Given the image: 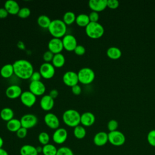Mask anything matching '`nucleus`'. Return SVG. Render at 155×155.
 <instances>
[{"label":"nucleus","mask_w":155,"mask_h":155,"mask_svg":"<svg viewBox=\"0 0 155 155\" xmlns=\"http://www.w3.org/2000/svg\"><path fill=\"white\" fill-rule=\"evenodd\" d=\"M36 148V150H37V152L38 153H42V147L41 146H38Z\"/></svg>","instance_id":"8fccbe9b"},{"label":"nucleus","mask_w":155,"mask_h":155,"mask_svg":"<svg viewBox=\"0 0 155 155\" xmlns=\"http://www.w3.org/2000/svg\"><path fill=\"white\" fill-rule=\"evenodd\" d=\"M6 127L8 131L16 133L22 127V125L21 120L19 119L13 118L10 120L9 121L7 122Z\"/></svg>","instance_id":"b1692460"},{"label":"nucleus","mask_w":155,"mask_h":155,"mask_svg":"<svg viewBox=\"0 0 155 155\" xmlns=\"http://www.w3.org/2000/svg\"><path fill=\"white\" fill-rule=\"evenodd\" d=\"M56 155H74V153L70 148L61 147L58 149Z\"/></svg>","instance_id":"f704fd0d"},{"label":"nucleus","mask_w":155,"mask_h":155,"mask_svg":"<svg viewBox=\"0 0 155 155\" xmlns=\"http://www.w3.org/2000/svg\"><path fill=\"white\" fill-rule=\"evenodd\" d=\"M8 15V13L4 7L0 8V18L1 19L5 18L6 17H7Z\"/></svg>","instance_id":"a18cd8bd"},{"label":"nucleus","mask_w":155,"mask_h":155,"mask_svg":"<svg viewBox=\"0 0 155 155\" xmlns=\"http://www.w3.org/2000/svg\"><path fill=\"white\" fill-rule=\"evenodd\" d=\"M74 52L76 54L79 55V56H82L85 53V48L84 46L82 45H78L76 47L75 49L74 50Z\"/></svg>","instance_id":"a19ab883"},{"label":"nucleus","mask_w":155,"mask_h":155,"mask_svg":"<svg viewBox=\"0 0 155 155\" xmlns=\"http://www.w3.org/2000/svg\"><path fill=\"white\" fill-rule=\"evenodd\" d=\"M39 71L40 72L42 78L49 79L54 76L55 67L50 62H45L40 65Z\"/></svg>","instance_id":"0eeeda50"},{"label":"nucleus","mask_w":155,"mask_h":155,"mask_svg":"<svg viewBox=\"0 0 155 155\" xmlns=\"http://www.w3.org/2000/svg\"><path fill=\"white\" fill-rule=\"evenodd\" d=\"M119 5V2L117 0H107V7L111 9H116Z\"/></svg>","instance_id":"79ce46f5"},{"label":"nucleus","mask_w":155,"mask_h":155,"mask_svg":"<svg viewBox=\"0 0 155 155\" xmlns=\"http://www.w3.org/2000/svg\"><path fill=\"white\" fill-rule=\"evenodd\" d=\"M118 125H119V124L116 120L111 119V120H109L107 124V128L110 131V132L114 131L117 130V129L118 128Z\"/></svg>","instance_id":"e433bc0d"},{"label":"nucleus","mask_w":155,"mask_h":155,"mask_svg":"<svg viewBox=\"0 0 155 155\" xmlns=\"http://www.w3.org/2000/svg\"><path fill=\"white\" fill-rule=\"evenodd\" d=\"M75 22L80 27H85L90 22V21L89 19L88 15L85 13H81L76 16Z\"/></svg>","instance_id":"cd10ccee"},{"label":"nucleus","mask_w":155,"mask_h":155,"mask_svg":"<svg viewBox=\"0 0 155 155\" xmlns=\"http://www.w3.org/2000/svg\"><path fill=\"white\" fill-rule=\"evenodd\" d=\"M68 137V132L64 128H58L54 131L52 135V139L56 144L64 143Z\"/></svg>","instance_id":"9b49d317"},{"label":"nucleus","mask_w":155,"mask_h":155,"mask_svg":"<svg viewBox=\"0 0 155 155\" xmlns=\"http://www.w3.org/2000/svg\"><path fill=\"white\" fill-rule=\"evenodd\" d=\"M88 16L90 22H98V20L99 19V15L98 13L94 11H91L88 15Z\"/></svg>","instance_id":"ea45409f"},{"label":"nucleus","mask_w":155,"mask_h":155,"mask_svg":"<svg viewBox=\"0 0 155 155\" xmlns=\"http://www.w3.org/2000/svg\"><path fill=\"white\" fill-rule=\"evenodd\" d=\"M30 14H31L30 9L27 7H24L20 8L17 15L21 18H28L30 15Z\"/></svg>","instance_id":"72a5a7b5"},{"label":"nucleus","mask_w":155,"mask_h":155,"mask_svg":"<svg viewBox=\"0 0 155 155\" xmlns=\"http://www.w3.org/2000/svg\"><path fill=\"white\" fill-rule=\"evenodd\" d=\"M41 108L46 111L51 110L54 105V99H53L49 94L44 95L40 100Z\"/></svg>","instance_id":"a211bd4d"},{"label":"nucleus","mask_w":155,"mask_h":155,"mask_svg":"<svg viewBox=\"0 0 155 155\" xmlns=\"http://www.w3.org/2000/svg\"><path fill=\"white\" fill-rule=\"evenodd\" d=\"M51 20L46 15H41L37 19L38 24L43 28H48Z\"/></svg>","instance_id":"c85d7f7f"},{"label":"nucleus","mask_w":155,"mask_h":155,"mask_svg":"<svg viewBox=\"0 0 155 155\" xmlns=\"http://www.w3.org/2000/svg\"><path fill=\"white\" fill-rule=\"evenodd\" d=\"M76 18V16L74 12L71 11H68L64 14L62 21L64 22V23L67 25H69L72 24L74 22H75Z\"/></svg>","instance_id":"c756f323"},{"label":"nucleus","mask_w":155,"mask_h":155,"mask_svg":"<svg viewBox=\"0 0 155 155\" xmlns=\"http://www.w3.org/2000/svg\"><path fill=\"white\" fill-rule=\"evenodd\" d=\"M20 99L24 105L27 107H31L36 102V96L29 90L24 91L22 93Z\"/></svg>","instance_id":"2eb2a0df"},{"label":"nucleus","mask_w":155,"mask_h":155,"mask_svg":"<svg viewBox=\"0 0 155 155\" xmlns=\"http://www.w3.org/2000/svg\"><path fill=\"white\" fill-rule=\"evenodd\" d=\"M42 76L41 74L40 73L39 71H35L33 73L31 78H30V80L31 81H41Z\"/></svg>","instance_id":"37998d69"},{"label":"nucleus","mask_w":155,"mask_h":155,"mask_svg":"<svg viewBox=\"0 0 155 155\" xmlns=\"http://www.w3.org/2000/svg\"><path fill=\"white\" fill-rule=\"evenodd\" d=\"M108 142V133L105 131H99L93 137L94 143L98 147L105 145Z\"/></svg>","instance_id":"aec40b11"},{"label":"nucleus","mask_w":155,"mask_h":155,"mask_svg":"<svg viewBox=\"0 0 155 155\" xmlns=\"http://www.w3.org/2000/svg\"><path fill=\"white\" fill-rule=\"evenodd\" d=\"M20 120L22 127L28 130L34 127L37 124L38 120L36 115L28 113L23 115Z\"/></svg>","instance_id":"6e6552de"},{"label":"nucleus","mask_w":155,"mask_h":155,"mask_svg":"<svg viewBox=\"0 0 155 155\" xmlns=\"http://www.w3.org/2000/svg\"><path fill=\"white\" fill-rule=\"evenodd\" d=\"M0 155H8V153L5 150L2 148H0Z\"/></svg>","instance_id":"09e8293b"},{"label":"nucleus","mask_w":155,"mask_h":155,"mask_svg":"<svg viewBox=\"0 0 155 155\" xmlns=\"http://www.w3.org/2000/svg\"><path fill=\"white\" fill-rule=\"evenodd\" d=\"M86 130L82 125H78L74 128L73 134L78 139H82L86 136Z\"/></svg>","instance_id":"7c9ffc66"},{"label":"nucleus","mask_w":155,"mask_h":155,"mask_svg":"<svg viewBox=\"0 0 155 155\" xmlns=\"http://www.w3.org/2000/svg\"><path fill=\"white\" fill-rule=\"evenodd\" d=\"M16 136L19 139H24L26 137L27 134V129L21 127L16 132Z\"/></svg>","instance_id":"58836bf2"},{"label":"nucleus","mask_w":155,"mask_h":155,"mask_svg":"<svg viewBox=\"0 0 155 155\" xmlns=\"http://www.w3.org/2000/svg\"><path fill=\"white\" fill-rule=\"evenodd\" d=\"M4 8L8 12V14L17 15L20 7L17 1L15 0H7L5 2Z\"/></svg>","instance_id":"412c9836"},{"label":"nucleus","mask_w":155,"mask_h":155,"mask_svg":"<svg viewBox=\"0 0 155 155\" xmlns=\"http://www.w3.org/2000/svg\"><path fill=\"white\" fill-rule=\"evenodd\" d=\"M58 149L51 143H48L42 147V154L44 155H56Z\"/></svg>","instance_id":"2f4dec72"},{"label":"nucleus","mask_w":155,"mask_h":155,"mask_svg":"<svg viewBox=\"0 0 155 155\" xmlns=\"http://www.w3.org/2000/svg\"><path fill=\"white\" fill-rule=\"evenodd\" d=\"M108 142L113 145L119 147L124 145L125 142L126 138L123 133L116 130L108 133Z\"/></svg>","instance_id":"423d86ee"},{"label":"nucleus","mask_w":155,"mask_h":155,"mask_svg":"<svg viewBox=\"0 0 155 155\" xmlns=\"http://www.w3.org/2000/svg\"><path fill=\"white\" fill-rule=\"evenodd\" d=\"M17 46L20 48V49H24L25 48V45L23 42L22 41H19L17 44Z\"/></svg>","instance_id":"de8ad7c7"},{"label":"nucleus","mask_w":155,"mask_h":155,"mask_svg":"<svg viewBox=\"0 0 155 155\" xmlns=\"http://www.w3.org/2000/svg\"><path fill=\"white\" fill-rule=\"evenodd\" d=\"M64 48L67 51H74L78 45L76 37L71 34H66L62 39Z\"/></svg>","instance_id":"9d476101"},{"label":"nucleus","mask_w":155,"mask_h":155,"mask_svg":"<svg viewBox=\"0 0 155 155\" xmlns=\"http://www.w3.org/2000/svg\"><path fill=\"white\" fill-rule=\"evenodd\" d=\"M14 74L22 79H30L34 72L33 66L28 60L19 59L13 63Z\"/></svg>","instance_id":"f257e3e1"},{"label":"nucleus","mask_w":155,"mask_h":155,"mask_svg":"<svg viewBox=\"0 0 155 155\" xmlns=\"http://www.w3.org/2000/svg\"><path fill=\"white\" fill-rule=\"evenodd\" d=\"M85 30L87 35L92 39H98L102 37L104 33V27L98 22H90L85 27Z\"/></svg>","instance_id":"20e7f679"},{"label":"nucleus","mask_w":155,"mask_h":155,"mask_svg":"<svg viewBox=\"0 0 155 155\" xmlns=\"http://www.w3.org/2000/svg\"><path fill=\"white\" fill-rule=\"evenodd\" d=\"M51 62L55 68L62 67L65 64V58L61 53L54 54Z\"/></svg>","instance_id":"bb28decb"},{"label":"nucleus","mask_w":155,"mask_h":155,"mask_svg":"<svg viewBox=\"0 0 155 155\" xmlns=\"http://www.w3.org/2000/svg\"><path fill=\"white\" fill-rule=\"evenodd\" d=\"M14 111L10 107H4L0 111V117L4 121L8 122L13 119Z\"/></svg>","instance_id":"a878e982"},{"label":"nucleus","mask_w":155,"mask_h":155,"mask_svg":"<svg viewBox=\"0 0 155 155\" xmlns=\"http://www.w3.org/2000/svg\"><path fill=\"white\" fill-rule=\"evenodd\" d=\"M62 120L67 126L74 128L81 124V114L74 109H68L63 113Z\"/></svg>","instance_id":"7ed1b4c3"},{"label":"nucleus","mask_w":155,"mask_h":155,"mask_svg":"<svg viewBox=\"0 0 155 155\" xmlns=\"http://www.w3.org/2000/svg\"><path fill=\"white\" fill-rule=\"evenodd\" d=\"M14 74L13 64L4 65L0 69V74L4 78H10Z\"/></svg>","instance_id":"4be33fe9"},{"label":"nucleus","mask_w":155,"mask_h":155,"mask_svg":"<svg viewBox=\"0 0 155 155\" xmlns=\"http://www.w3.org/2000/svg\"><path fill=\"white\" fill-rule=\"evenodd\" d=\"M71 91L74 94L79 95L81 93L82 89H81V87L79 85L76 84V85L71 87Z\"/></svg>","instance_id":"c03bdc74"},{"label":"nucleus","mask_w":155,"mask_h":155,"mask_svg":"<svg viewBox=\"0 0 155 155\" xmlns=\"http://www.w3.org/2000/svg\"><path fill=\"white\" fill-rule=\"evenodd\" d=\"M21 88L18 85H11L8 86L5 90L6 96L11 99H15L18 97H20L22 93Z\"/></svg>","instance_id":"dca6fc26"},{"label":"nucleus","mask_w":155,"mask_h":155,"mask_svg":"<svg viewBox=\"0 0 155 155\" xmlns=\"http://www.w3.org/2000/svg\"><path fill=\"white\" fill-rule=\"evenodd\" d=\"M62 81L66 85L70 87L78 84V82H79L78 73L73 71H66L63 74Z\"/></svg>","instance_id":"f8f14e48"},{"label":"nucleus","mask_w":155,"mask_h":155,"mask_svg":"<svg viewBox=\"0 0 155 155\" xmlns=\"http://www.w3.org/2000/svg\"><path fill=\"white\" fill-rule=\"evenodd\" d=\"M147 141L152 147H155V130H152L147 134Z\"/></svg>","instance_id":"c9c22d12"},{"label":"nucleus","mask_w":155,"mask_h":155,"mask_svg":"<svg viewBox=\"0 0 155 155\" xmlns=\"http://www.w3.org/2000/svg\"><path fill=\"white\" fill-rule=\"evenodd\" d=\"M53 99H56L57 97H58V94H59V92H58V91L56 90V89H52L51 90H50V92H49V94H48Z\"/></svg>","instance_id":"49530a36"},{"label":"nucleus","mask_w":155,"mask_h":155,"mask_svg":"<svg viewBox=\"0 0 155 155\" xmlns=\"http://www.w3.org/2000/svg\"><path fill=\"white\" fill-rule=\"evenodd\" d=\"M21 155H38L36 148L33 145L26 144L22 145L19 150Z\"/></svg>","instance_id":"5701e85b"},{"label":"nucleus","mask_w":155,"mask_h":155,"mask_svg":"<svg viewBox=\"0 0 155 155\" xmlns=\"http://www.w3.org/2000/svg\"><path fill=\"white\" fill-rule=\"evenodd\" d=\"M38 155H44V154H38Z\"/></svg>","instance_id":"603ef678"},{"label":"nucleus","mask_w":155,"mask_h":155,"mask_svg":"<svg viewBox=\"0 0 155 155\" xmlns=\"http://www.w3.org/2000/svg\"><path fill=\"white\" fill-rule=\"evenodd\" d=\"M107 55L111 59L116 60L121 57L122 51L118 47H111L107 49Z\"/></svg>","instance_id":"393cba45"},{"label":"nucleus","mask_w":155,"mask_h":155,"mask_svg":"<svg viewBox=\"0 0 155 155\" xmlns=\"http://www.w3.org/2000/svg\"><path fill=\"white\" fill-rule=\"evenodd\" d=\"M48 30L53 38H63L66 35L67 25L61 19H53L48 28Z\"/></svg>","instance_id":"f03ea898"},{"label":"nucleus","mask_w":155,"mask_h":155,"mask_svg":"<svg viewBox=\"0 0 155 155\" xmlns=\"http://www.w3.org/2000/svg\"><path fill=\"white\" fill-rule=\"evenodd\" d=\"M95 116L90 111H85L81 114V124L84 127H90L95 122Z\"/></svg>","instance_id":"6ab92c4d"},{"label":"nucleus","mask_w":155,"mask_h":155,"mask_svg":"<svg viewBox=\"0 0 155 155\" xmlns=\"http://www.w3.org/2000/svg\"><path fill=\"white\" fill-rule=\"evenodd\" d=\"M48 48L53 54L61 53L64 49L62 39L58 38H52L48 43Z\"/></svg>","instance_id":"ddd939ff"},{"label":"nucleus","mask_w":155,"mask_h":155,"mask_svg":"<svg viewBox=\"0 0 155 155\" xmlns=\"http://www.w3.org/2000/svg\"><path fill=\"white\" fill-rule=\"evenodd\" d=\"M45 85L41 81H31L29 84V91L36 96L43 95L45 92Z\"/></svg>","instance_id":"4468645a"},{"label":"nucleus","mask_w":155,"mask_h":155,"mask_svg":"<svg viewBox=\"0 0 155 155\" xmlns=\"http://www.w3.org/2000/svg\"><path fill=\"white\" fill-rule=\"evenodd\" d=\"M44 121L45 125L50 128L56 130L59 128L60 121L58 117L53 113H47L44 117Z\"/></svg>","instance_id":"1a4fd4ad"},{"label":"nucleus","mask_w":155,"mask_h":155,"mask_svg":"<svg viewBox=\"0 0 155 155\" xmlns=\"http://www.w3.org/2000/svg\"><path fill=\"white\" fill-rule=\"evenodd\" d=\"M77 73L79 82L84 85L91 84L95 78L94 71L90 67H82Z\"/></svg>","instance_id":"39448f33"},{"label":"nucleus","mask_w":155,"mask_h":155,"mask_svg":"<svg viewBox=\"0 0 155 155\" xmlns=\"http://www.w3.org/2000/svg\"><path fill=\"white\" fill-rule=\"evenodd\" d=\"M50 139V137L49 134L45 131H42L38 135V140L39 143L43 146L49 143Z\"/></svg>","instance_id":"473e14b6"},{"label":"nucleus","mask_w":155,"mask_h":155,"mask_svg":"<svg viewBox=\"0 0 155 155\" xmlns=\"http://www.w3.org/2000/svg\"><path fill=\"white\" fill-rule=\"evenodd\" d=\"M54 54L51 51L47 50L45 51L43 54V59L45 62H50L52 61V59L53 58Z\"/></svg>","instance_id":"4c0bfd02"},{"label":"nucleus","mask_w":155,"mask_h":155,"mask_svg":"<svg viewBox=\"0 0 155 155\" xmlns=\"http://www.w3.org/2000/svg\"><path fill=\"white\" fill-rule=\"evenodd\" d=\"M88 6L92 11L100 12L107 7V0H90Z\"/></svg>","instance_id":"f3484780"},{"label":"nucleus","mask_w":155,"mask_h":155,"mask_svg":"<svg viewBox=\"0 0 155 155\" xmlns=\"http://www.w3.org/2000/svg\"><path fill=\"white\" fill-rule=\"evenodd\" d=\"M4 145V140L0 136V148H2V146Z\"/></svg>","instance_id":"3c124183"}]
</instances>
